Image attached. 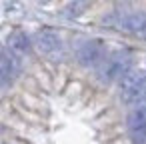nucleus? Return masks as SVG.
<instances>
[{
  "instance_id": "obj_1",
  "label": "nucleus",
  "mask_w": 146,
  "mask_h": 144,
  "mask_svg": "<svg viewBox=\"0 0 146 144\" xmlns=\"http://www.w3.org/2000/svg\"><path fill=\"white\" fill-rule=\"evenodd\" d=\"M144 92H146V74L144 72H128L124 78H120V98H122V102L140 106Z\"/></svg>"
},
{
  "instance_id": "obj_2",
  "label": "nucleus",
  "mask_w": 146,
  "mask_h": 144,
  "mask_svg": "<svg viewBox=\"0 0 146 144\" xmlns=\"http://www.w3.org/2000/svg\"><path fill=\"white\" fill-rule=\"evenodd\" d=\"M132 66V56L128 52H114L110 58L104 60L102 68H100V78L104 82H112L116 78H124L130 72Z\"/></svg>"
},
{
  "instance_id": "obj_3",
  "label": "nucleus",
  "mask_w": 146,
  "mask_h": 144,
  "mask_svg": "<svg viewBox=\"0 0 146 144\" xmlns=\"http://www.w3.org/2000/svg\"><path fill=\"white\" fill-rule=\"evenodd\" d=\"M104 52H106L104 42H102L100 38H94V40H86V42L78 48L76 56H78V62H80V64L92 66V64H98V62L102 60Z\"/></svg>"
},
{
  "instance_id": "obj_4",
  "label": "nucleus",
  "mask_w": 146,
  "mask_h": 144,
  "mask_svg": "<svg viewBox=\"0 0 146 144\" xmlns=\"http://www.w3.org/2000/svg\"><path fill=\"white\" fill-rule=\"evenodd\" d=\"M34 42L40 52L44 54H54L62 48V36L54 28H42L34 34Z\"/></svg>"
},
{
  "instance_id": "obj_5",
  "label": "nucleus",
  "mask_w": 146,
  "mask_h": 144,
  "mask_svg": "<svg viewBox=\"0 0 146 144\" xmlns=\"http://www.w3.org/2000/svg\"><path fill=\"white\" fill-rule=\"evenodd\" d=\"M122 26H124L128 32H132V34H136V36H140V38H146V14H142V12L128 14V16L122 20Z\"/></svg>"
},
{
  "instance_id": "obj_6",
  "label": "nucleus",
  "mask_w": 146,
  "mask_h": 144,
  "mask_svg": "<svg viewBox=\"0 0 146 144\" xmlns=\"http://www.w3.org/2000/svg\"><path fill=\"white\" fill-rule=\"evenodd\" d=\"M6 44H8V50H10V52H14V54H24V52L28 50V46H30V40H28V36H26L24 32L14 30V32L8 36Z\"/></svg>"
},
{
  "instance_id": "obj_7",
  "label": "nucleus",
  "mask_w": 146,
  "mask_h": 144,
  "mask_svg": "<svg viewBox=\"0 0 146 144\" xmlns=\"http://www.w3.org/2000/svg\"><path fill=\"white\" fill-rule=\"evenodd\" d=\"M126 122H128L130 132L132 130H146V106H136L128 114Z\"/></svg>"
},
{
  "instance_id": "obj_8",
  "label": "nucleus",
  "mask_w": 146,
  "mask_h": 144,
  "mask_svg": "<svg viewBox=\"0 0 146 144\" xmlns=\"http://www.w3.org/2000/svg\"><path fill=\"white\" fill-rule=\"evenodd\" d=\"M0 62H2L10 72H12V76L18 72V56L14 54V52H10V50H2V52H0Z\"/></svg>"
},
{
  "instance_id": "obj_9",
  "label": "nucleus",
  "mask_w": 146,
  "mask_h": 144,
  "mask_svg": "<svg viewBox=\"0 0 146 144\" xmlns=\"http://www.w3.org/2000/svg\"><path fill=\"white\" fill-rule=\"evenodd\" d=\"M10 78H12V72H10L2 62H0V84H6Z\"/></svg>"
},
{
  "instance_id": "obj_10",
  "label": "nucleus",
  "mask_w": 146,
  "mask_h": 144,
  "mask_svg": "<svg viewBox=\"0 0 146 144\" xmlns=\"http://www.w3.org/2000/svg\"><path fill=\"white\" fill-rule=\"evenodd\" d=\"M130 134H132V140H134L136 144L146 142V130H132Z\"/></svg>"
}]
</instances>
